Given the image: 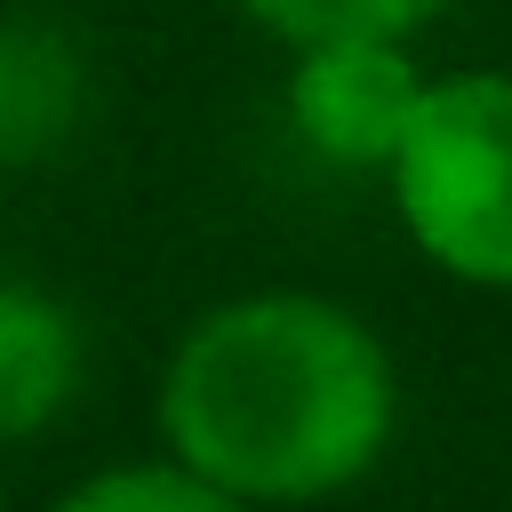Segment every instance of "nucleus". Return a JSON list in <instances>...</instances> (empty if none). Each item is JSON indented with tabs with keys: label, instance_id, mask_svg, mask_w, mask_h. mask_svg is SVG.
<instances>
[{
	"label": "nucleus",
	"instance_id": "nucleus-6",
	"mask_svg": "<svg viewBox=\"0 0 512 512\" xmlns=\"http://www.w3.org/2000/svg\"><path fill=\"white\" fill-rule=\"evenodd\" d=\"M48 512H248V504L208 488L176 456H136V464H104V472L72 480Z\"/></svg>",
	"mask_w": 512,
	"mask_h": 512
},
{
	"label": "nucleus",
	"instance_id": "nucleus-4",
	"mask_svg": "<svg viewBox=\"0 0 512 512\" xmlns=\"http://www.w3.org/2000/svg\"><path fill=\"white\" fill-rule=\"evenodd\" d=\"M88 120V56L48 16H0V168L56 160Z\"/></svg>",
	"mask_w": 512,
	"mask_h": 512
},
{
	"label": "nucleus",
	"instance_id": "nucleus-2",
	"mask_svg": "<svg viewBox=\"0 0 512 512\" xmlns=\"http://www.w3.org/2000/svg\"><path fill=\"white\" fill-rule=\"evenodd\" d=\"M384 192L424 264L464 288H512V72L424 80Z\"/></svg>",
	"mask_w": 512,
	"mask_h": 512
},
{
	"label": "nucleus",
	"instance_id": "nucleus-7",
	"mask_svg": "<svg viewBox=\"0 0 512 512\" xmlns=\"http://www.w3.org/2000/svg\"><path fill=\"white\" fill-rule=\"evenodd\" d=\"M440 8L448 0H240V16L288 48H304V40H408Z\"/></svg>",
	"mask_w": 512,
	"mask_h": 512
},
{
	"label": "nucleus",
	"instance_id": "nucleus-1",
	"mask_svg": "<svg viewBox=\"0 0 512 512\" xmlns=\"http://www.w3.org/2000/svg\"><path fill=\"white\" fill-rule=\"evenodd\" d=\"M152 416L160 456L248 512L328 504L384 464L400 432V376L360 312L304 288H256L208 304L176 336Z\"/></svg>",
	"mask_w": 512,
	"mask_h": 512
},
{
	"label": "nucleus",
	"instance_id": "nucleus-3",
	"mask_svg": "<svg viewBox=\"0 0 512 512\" xmlns=\"http://www.w3.org/2000/svg\"><path fill=\"white\" fill-rule=\"evenodd\" d=\"M424 64L408 40H304L288 64V128L312 160L344 176H384L424 96Z\"/></svg>",
	"mask_w": 512,
	"mask_h": 512
},
{
	"label": "nucleus",
	"instance_id": "nucleus-5",
	"mask_svg": "<svg viewBox=\"0 0 512 512\" xmlns=\"http://www.w3.org/2000/svg\"><path fill=\"white\" fill-rule=\"evenodd\" d=\"M80 368H88L80 320L32 280H0V448L40 440L72 408Z\"/></svg>",
	"mask_w": 512,
	"mask_h": 512
}]
</instances>
